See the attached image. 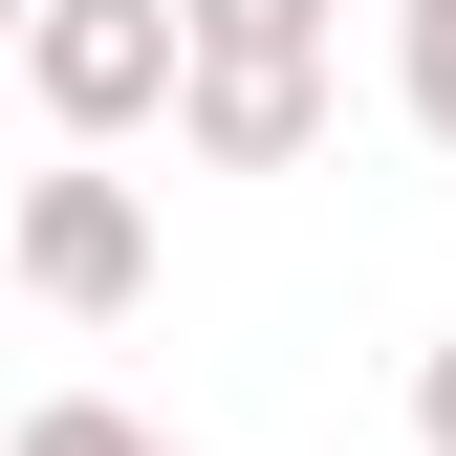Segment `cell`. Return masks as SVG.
<instances>
[{"instance_id":"3957f363","label":"cell","mask_w":456,"mask_h":456,"mask_svg":"<svg viewBox=\"0 0 456 456\" xmlns=\"http://www.w3.org/2000/svg\"><path fill=\"white\" fill-rule=\"evenodd\" d=\"M175 131H196V175H305L326 152V44H196Z\"/></svg>"},{"instance_id":"7a4b0ae2","label":"cell","mask_w":456,"mask_h":456,"mask_svg":"<svg viewBox=\"0 0 456 456\" xmlns=\"http://www.w3.org/2000/svg\"><path fill=\"white\" fill-rule=\"evenodd\" d=\"M0 261H22L66 326H109V305H152V196L87 175V131H66V175H22V217H0Z\"/></svg>"},{"instance_id":"6da1fadb","label":"cell","mask_w":456,"mask_h":456,"mask_svg":"<svg viewBox=\"0 0 456 456\" xmlns=\"http://www.w3.org/2000/svg\"><path fill=\"white\" fill-rule=\"evenodd\" d=\"M175 66H196V22L175 0H44L22 22V87H44V131H152V109H175Z\"/></svg>"},{"instance_id":"9c48e42d","label":"cell","mask_w":456,"mask_h":456,"mask_svg":"<svg viewBox=\"0 0 456 456\" xmlns=\"http://www.w3.org/2000/svg\"><path fill=\"white\" fill-rule=\"evenodd\" d=\"M391 22H456V0H391Z\"/></svg>"},{"instance_id":"5b68a950","label":"cell","mask_w":456,"mask_h":456,"mask_svg":"<svg viewBox=\"0 0 456 456\" xmlns=\"http://www.w3.org/2000/svg\"><path fill=\"white\" fill-rule=\"evenodd\" d=\"M196 44H326V0H175Z\"/></svg>"},{"instance_id":"ba28073f","label":"cell","mask_w":456,"mask_h":456,"mask_svg":"<svg viewBox=\"0 0 456 456\" xmlns=\"http://www.w3.org/2000/svg\"><path fill=\"white\" fill-rule=\"evenodd\" d=\"M22 22H44V0H0V66H22Z\"/></svg>"},{"instance_id":"8992f818","label":"cell","mask_w":456,"mask_h":456,"mask_svg":"<svg viewBox=\"0 0 456 456\" xmlns=\"http://www.w3.org/2000/svg\"><path fill=\"white\" fill-rule=\"evenodd\" d=\"M413 131L456 152V22H413Z\"/></svg>"},{"instance_id":"277c9868","label":"cell","mask_w":456,"mask_h":456,"mask_svg":"<svg viewBox=\"0 0 456 456\" xmlns=\"http://www.w3.org/2000/svg\"><path fill=\"white\" fill-rule=\"evenodd\" d=\"M0 456H175V435H152V413H109V391H66V413H22Z\"/></svg>"},{"instance_id":"52a82bcc","label":"cell","mask_w":456,"mask_h":456,"mask_svg":"<svg viewBox=\"0 0 456 456\" xmlns=\"http://www.w3.org/2000/svg\"><path fill=\"white\" fill-rule=\"evenodd\" d=\"M413 435H435V456H456V348H435V370H413Z\"/></svg>"}]
</instances>
